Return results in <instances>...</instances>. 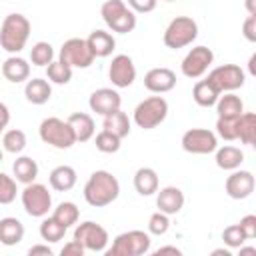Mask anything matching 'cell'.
I'll return each mask as SVG.
<instances>
[{
  "label": "cell",
  "mask_w": 256,
  "mask_h": 256,
  "mask_svg": "<svg viewBox=\"0 0 256 256\" xmlns=\"http://www.w3.org/2000/svg\"><path fill=\"white\" fill-rule=\"evenodd\" d=\"M180 144L188 154H210L218 148V136L208 128H190L182 134Z\"/></svg>",
  "instance_id": "13"
},
{
  "label": "cell",
  "mask_w": 256,
  "mask_h": 256,
  "mask_svg": "<svg viewBox=\"0 0 256 256\" xmlns=\"http://www.w3.org/2000/svg\"><path fill=\"white\" fill-rule=\"evenodd\" d=\"M68 124L72 126L74 130V136H76V142H88L94 138L96 134V124H94V118L86 112H74L70 114L68 118Z\"/></svg>",
  "instance_id": "21"
},
{
  "label": "cell",
  "mask_w": 256,
  "mask_h": 256,
  "mask_svg": "<svg viewBox=\"0 0 256 256\" xmlns=\"http://www.w3.org/2000/svg\"><path fill=\"white\" fill-rule=\"evenodd\" d=\"M84 246L78 242V240H70L68 244H64L62 246V250H60V254L62 256H84Z\"/></svg>",
  "instance_id": "45"
},
{
  "label": "cell",
  "mask_w": 256,
  "mask_h": 256,
  "mask_svg": "<svg viewBox=\"0 0 256 256\" xmlns=\"http://www.w3.org/2000/svg\"><path fill=\"white\" fill-rule=\"evenodd\" d=\"M120 104H122V98H120L118 90H114V88H98L88 98L90 110L100 114V116H106V114L118 110Z\"/></svg>",
  "instance_id": "17"
},
{
  "label": "cell",
  "mask_w": 256,
  "mask_h": 256,
  "mask_svg": "<svg viewBox=\"0 0 256 256\" xmlns=\"http://www.w3.org/2000/svg\"><path fill=\"white\" fill-rule=\"evenodd\" d=\"M46 78L50 84H68L72 80V68L60 60H52L46 66Z\"/></svg>",
  "instance_id": "35"
},
{
  "label": "cell",
  "mask_w": 256,
  "mask_h": 256,
  "mask_svg": "<svg viewBox=\"0 0 256 256\" xmlns=\"http://www.w3.org/2000/svg\"><path fill=\"white\" fill-rule=\"evenodd\" d=\"M240 118V116H238ZM238 118H216V136H220L226 142L236 140V122Z\"/></svg>",
  "instance_id": "39"
},
{
  "label": "cell",
  "mask_w": 256,
  "mask_h": 256,
  "mask_svg": "<svg viewBox=\"0 0 256 256\" xmlns=\"http://www.w3.org/2000/svg\"><path fill=\"white\" fill-rule=\"evenodd\" d=\"M236 140L246 146H254L256 142V114L254 112H242L236 122Z\"/></svg>",
  "instance_id": "30"
},
{
  "label": "cell",
  "mask_w": 256,
  "mask_h": 256,
  "mask_svg": "<svg viewBox=\"0 0 256 256\" xmlns=\"http://www.w3.org/2000/svg\"><path fill=\"white\" fill-rule=\"evenodd\" d=\"M108 78L116 88H128L136 80V66L128 54H116L108 66Z\"/></svg>",
  "instance_id": "14"
},
{
  "label": "cell",
  "mask_w": 256,
  "mask_h": 256,
  "mask_svg": "<svg viewBox=\"0 0 256 256\" xmlns=\"http://www.w3.org/2000/svg\"><path fill=\"white\" fill-rule=\"evenodd\" d=\"M76 180H78V174L72 166L68 164H60L56 166L50 174H48V182H50V188L56 190V192H68L76 186Z\"/></svg>",
  "instance_id": "22"
},
{
  "label": "cell",
  "mask_w": 256,
  "mask_h": 256,
  "mask_svg": "<svg viewBox=\"0 0 256 256\" xmlns=\"http://www.w3.org/2000/svg\"><path fill=\"white\" fill-rule=\"evenodd\" d=\"M52 218H56L64 228H70V226H74L76 222H78V218H80V210H78V206L74 204V202H60L54 210H52Z\"/></svg>",
  "instance_id": "34"
},
{
  "label": "cell",
  "mask_w": 256,
  "mask_h": 256,
  "mask_svg": "<svg viewBox=\"0 0 256 256\" xmlns=\"http://www.w3.org/2000/svg\"><path fill=\"white\" fill-rule=\"evenodd\" d=\"M58 60L68 64L70 68H88L94 62V54H92L86 38H68L60 46Z\"/></svg>",
  "instance_id": "10"
},
{
  "label": "cell",
  "mask_w": 256,
  "mask_h": 256,
  "mask_svg": "<svg viewBox=\"0 0 256 256\" xmlns=\"http://www.w3.org/2000/svg\"><path fill=\"white\" fill-rule=\"evenodd\" d=\"M94 144H96V150H100V152H104V154H114V152L120 150L122 138H118L116 134H112V132H108V130H102V132L96 134Z\"/></svg>",
  "instance_id": "37"
},
{
  "label": "cell",
  "mask_w": 256,
  "mask_h": 256,
  "mask_svg": "<svg viewBox=\"0 0 256 256\" xmlns=\"http://www.w3.org/2000/svg\"><path fill=\"white\" fill-rule=\"evenodd\" d=\"M18 194V186L16 180L12 176H8L6 172H0V204H12L16 200Z\"/></svg>",
  "instance_id": "38"
},
{
  "label": "cell",
  "mask_w": 256,
  "mask_h": 256,
  "mask_svg": "<svg viewBox=\"0 0 256 256\" xmlns=\"http://www.w3.org/2000/svg\"><path fill=\"white\" fill-rule=\"evenodd\" d=\"M82 194L92 208H104L120 196V182L112 172L96 170L88 176Z\"/></svg>",
  "instance_id": "1"
},
{
  "label": "cell",
  "mask_w": 256,
  "mask_h": 256,
  "mask_svg": "<svg viewBox=\"0 0 256 256\" xmlns=\"http://www.w3.org/2000/svg\"><path fill=\"white\" fill-rule=\"evenodd\" d=\"M150 234L144 230H128L114 238L106 256H142L150 252Z\"/></svg>",
  "instance_id": "7"
},
{
  "label": "cell",
  "mask_w": 256,
  "mask_h": 256,
  "mask_svg": "<svg viewBox=\"0 0 256 256\" xmlns=\"http://www.w3.org/2000/svg\"><path fill=\"white\" fill-rule=\"evenodd\" d=\"M158 0H128V6L136 12V14H148L156 8Z\"/></svg>",
  "instance_id": "43"
},
{
  "label": "cell",
  "mask_w": 256,
  "mask_h": 256,
  "mask_svg": "<svg viewBox=\"0 0 256 256\" xmlns=\"http://www.w3.org/2000/svg\"><path fill=\"white\" fill-rule=\"evenodd\" d=\"M66 230H68V228H64L56 218H52V216H48V214H46V216L42 218V222H40V238H42L44 242H48V244L60 242V240L64 238Z\"/></svg>",
  "instance_id": "32"
},
{
  "label": "cell",
  "mask_w": 256,
  "mask_h": 256,
  "mask_svg": "<svg viewBox=\"0 0 256 256\" xmlns=\"http://www.w3.org/2000/svg\"><path fill=\"white\" fill-rule=\"evenodd\" d=\"M154 254H156V256H160V254H176V256H178V254H182V252H180V248H176V246H160Z\"/></svg>",
  "instance_id": "48"
},
{
  "label": "cell",
  "mask_w": 256,
  "mask_h": 256,
  "mask_svg": "<svg viewBox=\"0 0 256 256\" xmlns=\"http://www.w3.org/2000/svg\"><path fill=\"white\" fill-rule=\"evenodd\" d=\"M32 24L24 14L12 12L2 20L0 26V46L8 54H20L26 48V42L30 38Z\"/></svg>",
  "instance_id": "2"
},
{
  "label": "cell",
  "mask_w": 256,
  "mask_h": 256,
  "mask_svg": "<svg viewBox=\"0 0 256 256\" xmlns=\"http://www.w3.org/2000/svg\"><path fill=\"white\" fill-rule=\"evenodd\" d=\"M254 62H256V56L252 54V56H250V62H248V64H250V74H256V72H254Z\"/></svg>",
  "instance_id": "52"
},
{
  "label": "cell",
  "mask_w": 256,
  "mask_h": 256,
  "mask_svg": "<svg viewBox=\"0 0 256 256\" xmlns=\"http://www.w3.org/2000/svg\"><path fill=\"white\" fill-rule=\"evenodd\" d=\"M24 224L14 218V216H6L0 218V244L4 246H16L24 240Z\"/></svg>",
  "instance_id": "24"
},
{
  "label": "cell",
  "mask_w": 256,
  "mask_h": 256,
  "mask_svg": "<svg viewBox=\"0 0 256 256\" xmlns=\"http://www.w3.org/2000/svg\"><path fill=\"white\" fill-rule=\"evenodd\" d=\"M214 106L220 118H238L244 112V102L234 92H224V96H218Z\"/></svg>",
  "instance_id": "27"
},
{
  "label": "cell",
  "mask_w": 256,
  "mask_h": 256,
  "mask_svg": "<svg viewBox=\"0 0 256 256\" xmlns=\"http://www.w3.org/2000/svg\"><path fill=\"white\" fill-rule=\"evenodd\" d=\"M12 172H14L16 182L30 184V182H36V178H38V164L30 156H18L12 164Z\"/></svg>",
  "instance_id": "28"
},
{
  "label": "cell",
  "mask_w": 256,
  "mask_h": 256,
  "mask_svg": "<svg viewBox=\"0 0 256 256\" xmlns=\"http://www.w3.org/2000/svg\"><path fill=\"white\" fill-rule=\"evenodd\" d=\"M238 226H240V230L244 232L246 240L256 238V216H254V214H246L244 218H240Z\"/></svg>",
  "instance_id": "42"
},
{
  "label": "cell",
  "mask_w": 256,
  "mask_h": 256,
  "mask_svg": "<svg viewBox=\"0 0 256 256\" xmlns=\"http://www.w3.org/2000/svg\"><path fill=\"white\" fill-rule=\"evenodd\" d=\"M254 186H256V180H254V174L250 170H232V174L226 178L224 182V190L230 198L234 200H244L248 198L252 192H254Z\"/></svg>",
  "instance_id": "15"
},
{
  "label": "cell",
  "mask_w": 256,
  "mask_h": 256,
  "mask_svg": "<svg viewBox=\"0 0 256 256\" xmlns=\"http://www.w3.org/2000/svg\"><path fill=\"white\" fill-rule=\"evenodd\" d=\"M170 228V216L164 214V212H154L150 218H148V234H154V236H164Z\"/></svg>",
  "instance_id": "40"
},
{
  "label": "cell",
  "mask_w": 256,
  "mask_h": 256,
  "mask_svg": "<svg viewBox=\"0 0 256 256\" xmlns=\"http://www.w3.org/2000/svg\"><path fill=\"white\" fill-rule=\"evenodd\" d=\"M86 42H88L94 58H106L116 48V38L110 32H106V30H94V32H90V36L86 38Z\"/></svg>",
  "instance_id": "23"
},
{
  "label": "cell",
  "mask_w": 256,
  "mask_h": 256,
  "mask_svg": "<svg viewBox=\"0 0 256 256\" xmlns=\"http://www.w3.org/2000/svg\"><path fill=\"white\" fill-rule=\"evenodd\" d=\"M222 242H224L228 248H240V246L246 242V236H244V232L240 230L238 224H232V226L224 228V232H222Z\"/></svg>",
  "instance_id": "41"
},
{
  "label": "cell",
  "mask_w": 256,
  "mask_h": 256,
  "mask_svg": "<svg viewBox=\"0 0 256 256\" xmlns=\"http://www.w3.org/2000/svg\"><path fill=\"white\" fill-rule=\"evenodd\" d=\"M168 116V102L162 96H150L144 98L142 102H138V106L134 108L132 120L138 128L142 130H154L156 126H160Z\"/></svg>",
  "instance_id": "5"
},
{
  "label": "cell",
  "mask_w": 256,
  "mask_h": 256,
  "mask_svg": "<svg viewBox=\"0 0 256 256\" xmlns=\"http://www.w3.org/2000/svg\"><path fill=\"white\" fill-rule=\"evenodd\" d=\"M28 254H30V256H38V254H44V256H52V254H54V250H52V248L48 246V242H46V244H36V246H30Z\"/></svg>",
  "instance_id": "47"
},
{
  "label": "cell",
  "mask_w": 256,
  "mask_h": 256,
  "mask_svg": "<svg viewBox=\"0 0 256 256\" xmlns=\"http://www.w3.org/2000/svg\"><path fill=\"white\" fill-rule=\"evenodd\" d=\"M54 60V48L50 42H36L32 48H30V62L34 66H40V68H46L50 62Z\"/></svg>",
  "instance_id": "36"
},
{
  "label": "cell",
  "mask_w": 256,
  "mask_h": 256,
  "mask_svg": "<svg viewBox=\"0 0 256 256\" xmlns=\"http://www.w3.org/2000/svg\"><path fill=\"white\" fill-rule=\"evenodd\" d=\"M74 240H78L86 252H104L110 242V236L104 226L86 220L74 228Z\"/></svg>",
  "instance_id": "11"
},
{
  "label": "cell",
  "mask_w": 256,
  "mask_h": 256,
  "mask_svg": "<svg viewBox=\"0 0 256 256\" xmlns=\"http://www.w3.org/2000/svg\"><path fill=\"white\" fill-rule=\"evenodd\" d=\"M176 86V74L170 68H150L144 74V88L152 94H166Z\"/></svg>",
  "instance_id": "16"
},
{
  "label": "cell",
  "mask_w": 256,
  "mask_h": 256,
  "mask_svg": "<svg viewBox=\"0 0 256 256\" xmlns=\"http://www.w3.org/2000/svg\"><path fill=\"white\" fill-rule=\"evenodd\" d=\"M24 96L30 104L42 106L52 98V84L46 78H28L24 84Z\"/></svg>",
  "instance_id": "20"
},
{
  "label": "cell",
  "mask_w": 256,
  "mask_h": 256,
  "mask_svg": "<svg viewBox=\"0 0 256 256\" xmlns=\"http://www.w3.org/2000/svg\"><path fill=\"white\" fill-rule=\"evenodd\" d=\"M134 188L140 196H152L156 194V190L160 188V180L154 168L150 166H142L134 172Z\"/></svg>",
  "instance_id": "26"
},
{
  "label": "cell",
  "mask_w": 256,
  "mask_h": 256,
  "mask_svg": "<svg viewBox=\"0 0 256 256\" xmlns=\"http://www.w3.org/2000/svg\"><path fill=\"white\" fill-rule=\"evenodd\" d=\"M26 144H28V140H26L24 130H20V128L4 130V134H2V148H4V152L20 154L26 148Z\"/></svg>",
  "instance_id": "33"
},
{
  "label": "cell",
  "mask_w": 256,
  "mask_h": 256,
  "mask_svg": "<svg viewBox=\"0 0 256 256\" xmlns=\"http://www.w3.org/2000/svg\"><path fill=\"white\" fill-rule=\"evenodd\" d=\"M222 254H224V256H232L228 248H218V250H214V252H212V256H222Z\"/></svg>",
  "instance_id": "51"
},
{
  "label": "cell",
  "mask_w": 256,
  "mask_h": 256,
  "mask_svg": "<svg viewBox=\"0 0 256 256\" xmlns=\"http://www.w3.org/2000/svg\"><path fill=\"white\" fill-rule=\"evenodd\" d=\"M8 124H10V110H8V106L4 102H0V136L4 134Z\"/></svg>",
  "instance_id": "46"
},
{
  "label": "cell",
  "mask_w": 256,
  "mask_h": 256,
  "mask_svg": "<svg viewBox=\"0 0 256 256\" xmlns=\"http://www.w3.org/2000/svg\"><path fill=\"white\" fill-rule=\"evenodd\" d=\"M4 160V150H0V162Z\"/></svg>",
  "instance_id": "53"
},
{
  "label": "cell",
  "mask_w": 256,
  "mask_h": 256,
  "mask_svg": "<svg viewBox=\"0 0 256 256\" xmlns=\"http://www.w3.org/2000/svg\"><path fill=\"white\" fill-rule=\"evenodd\" d=\"M102 130H108L112 134H116L118 138H126L130 134V118L126 112H122L120 108L102 116Z\"/></svg>",
  "instance_id": "29"
},
{
  "label": "cell",
  "mask_w": 256,
  "mask_h": 256,
  "mask_svg": "<svg viewBox=\"0 0 256 256\" xmlns=\"http://www.w3.org/2000/svg\"><path fill=\"white\" fill-rule=\"evenodd\" d=\"M196 38H198V24L192 16H176L174 20H170L162 36L164 46L172 50L190 46Z\"/></svg>",
  "instance_id": "6"
},
{
  "label": "cell",
  "mask_w": 256,
  "mask_h": 256,
  "mask_svg": "<svg viewBox=\"0 0 256 256\" xmlns=\"http://www.w3.org/2000/svg\"><path fill=\"white\" fill-rule=\"evenodd\" d=\"M2 76L12 82V84H20V82H26L30 78V64L26 58L18 56V54H12L4 60L2 64Z\"/></svg>",
  "instance_id": "19"
},
{
  "label": "cell",
  "mask_w": 256,
  "mask_h": 256,
  "mask_svg": "<svg viewBox=\"0 0 256 256\" xmlns=\"http://www.w3.org/2000/svg\"><path fill=\"white\" fill-rule=\"evenodd\" d=\"M206 80L220 92H234L238 88L244 86L246 82V72L238 66V64H222V66H216L208 72Z\"/></svg>",
  "instance_id": "9"
},
{
  "label": "cell",
  "mask_w": 256,
  "mask_h": 256,
  "mask_svg": "<svg viewBox=\"0 0 256 256\" xmlns=\"http://www.w3.org/2000/svg\"><path fill=\"white\" fill-rule=\"evenodd\" d=\"M38 134L44 144L58 148V150H68L76 144V136H74V130L68 124V120H62L56 116L44 118L38 126Z\"/></svg>",
  "instance_id": "4"
},
{
  "label": "cell",
  "mask_w": 256,
  "mask_h": 256,
  "mask_svg": "<svg viewBox=\"0 0 256 256\" xmlns=\"http://www.w3.org/2000/svg\"><path fill=\"white\" fill-rule=\"evenodd\" d=\"M100 16L116 34H128L136 28V12L124 0H106L100 6Z\"/></svg>",
  "instance_id": "3"
},
{
  "label": "cell",
  "mask_w": 256,
  "mask_h": 256,
  "mask_svg": "<svg viewBox=\"0 0 256 256\" xmlns=\"http://www.w3.org/2000/svg\"><path fill=\"white\" fill-rule=\"evenodd\" d=\"M22 208L32 218H44L52 210V194L44 184L30 182L24 184V190L20 192Z\"/></svg>",
  "instance_id": "8"
},
{
  "label": "cell",
  "mask_w": 256,
  "mask_h": 256,
  "mask_svg": "<svg viewBox=\"0 0 256 256\" xmlns=\"http://www.w3.org/2000/svg\"><path fill=\"white\" fill-rule=\"evenodd\" d=\"M156 208L168 216L178 214L184 208V192L178 186H164L156 190Z\"/></svg>",
  "instance_id": "18"
},
{
  "label": "cell",
  "mask_w": 256,
  "mask_h": 256,
  "mask_svg": "<svg viewBox=\"0 0 256 256\" xmlns=\"http://www.w3.org/2000/svg\"><path fill=\"white\" fill-rule=\"evenodd\" d=\"M164 2H174V0H164Z\"/></svg>",
  "instance_id": "54"
},
{
  "label": "cell",
  "mask_w": 256,
  "mask_h": 256,
  "mask_svg": "<svg viewBox=\"0 0 256 256\" xmlns=\"http://www.w3.org/2000/svg\"><path fill=\"white\" fill-rule=\"evenodd\" d=\"M242 34H244V38L248 42H256V16L248 14V18L242 24Z\"/></svg>",
  "instance_id": "44"
},
{
  "label": "cell",
  "mask_w": 256,
  "mask_h": 256,
  "mask_svg": "<svg viewBox=\"0 0 256 256\" xmlns=\"http://www.w3.org/2000/svg\"><path fill=\"white\" fill-rule=\"evenodd\" d=\"M214 152H216V156H214L216 166L222 168V170H230V172H232V170L240 168L242 162H244V152H242V148H238V146L224 144V146L216 148Z\"/></svg>",
  "instance_id": "25"
},
{
  "label": "cell",
  "mask_w": 256,
  "mask_h": 256,
  "mask_svg": "<svg viewBox=\"0 0 256 256\" xmlns=\"http://www.w3.org/2000/svg\"><path fill=\"white\" fill-rule=\"evenodd\" d=\"M218 96H220V92H218L206 78H204V80H198V82L194 84V88H192V98H194V102H196L198 106H202V108L214 106L216 100H218Z\"/></svg>",
  "instance_id": "31"
},
{
  "label": "cell",
  "mask_w": 256,
  "mask_h": 256,
  "mask_svg": "<svg viewBox=\"0 0 256 256\" xmlns=\"http://www.w3.org/2000/svg\"><path fill=\"white\" fill-rule=\"evenodd\" d=\"M214 62V52L208 48V46H194L184 58H182V64H180V70L186 78H202L208 68L212 66Z\"/></svg>",
  "instance_id": "12"
},
{
  "label": "cell",
  "mask_w": 256,
  "mask_h": 256,
  "mask_svg": "<svg viewBox=\"0 0 256 256\" xmlns=\"http://www.w3.org/2000/svg\"><path fill=\"white\" fill-rule=\"evenodd\" d=\"M244 6L250 16H256V0H244Z\"/></svg>",
  "instance_id": "49"
},
{
  "label": "cell",
  "mask_w": 256,
  "mask_h": 256,
  "mask_svg": "<svg viewBox=\"0 0 256 256\" xmlns=\"http://www.w3.org/2000/svg\"><path fill=\"white\" fill-rule=\"evenodd\" d=\"M238 250H240V254H256V248H252V246H244V244H242Z\"/></svg>",
  "instance_id": "50"
}]
</instances>
